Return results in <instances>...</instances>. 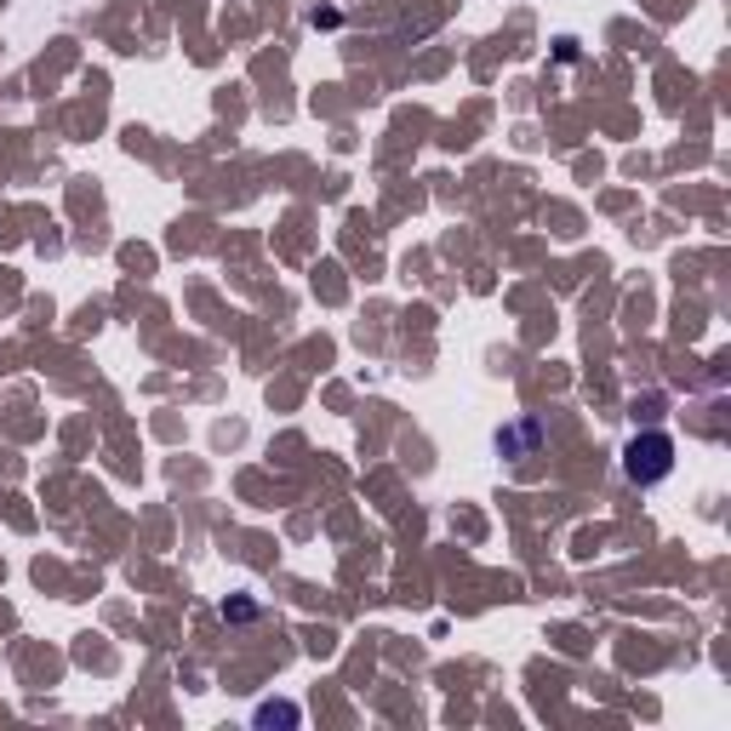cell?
<instances>
[{"mask_svg": "<svg viewBox=\"0 0 731 731\" xmlns=\"http://www.w3.org/2000/svg\"><path fill=\"white\" fill-rule=\"evenodd\" d=\"M628 463V480H640V486H651V480H663L675 469V441L669 435H646V441H628V452H623Z\"/></svg>", "mask_w": 731, "mask_h": 731, "instance_id": "6da1fadb", "label": "cell"}]
</instances>
